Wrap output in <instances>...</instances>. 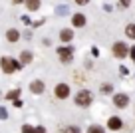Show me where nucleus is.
<instances>
[{
  "instance_id": "obj_6",
  "label": "nucleus",
  "mask_w": 135,
  "mask_h": 133,
  "mask_svg": "<svg viewBox=\"0 0 135 133\" xmlns=\"http://www.w3.org/2000/svg\"><path fill=\"white\" fill-rule=\"evenodd\" d=\"M121 119H119V117H111L109 121H107V127L109 129H113V131H117V129H121Z\"/></svg>"
},
{
  "instance_id": "obj_5",
  "label": "nucleus",
  "mask_w": 135,
  "mask_h": 133,
  "mask_svg": "<svg viewBox=\"0 0 135 133\" xmlns=\"http://www.w3.org/2000/svg\"><path fill=\"white\" fill-rule=\"evenodd\" d=\"M68 93H70V87H68L66 83H60V86H56V96H58L60 99L68 97Z\"/></svg>"
},
{
  "instance_id": "obj_25",
  "label": "nucleus",
  "mask_w": 135,
  "mask_h": 133,
  "mask_svg": "<svg viewBox=\"0 0 135 133\" xmlns=\"http://www.w3.org/2000/svg\"><path fill=\"white\" fill-rule=\"evenodd\" d=\"M121 4H129V0H121Z\"/></svg>"
},
{
  "instance_id": "obj_14",
  "label": "nucleus",
  "mask_w": 135,
  "mask_h": 133,
  "mask_svg": "<svg viewBox=\"0 0 135 133\" xmlns=\"http://www.w3.org/2000/svg\"><path fill=\"white\" fill-rule=\"evenodd\" d=\"M28 8L30 10H38L40 8V0H28Z\"/></svg>"
},
{
  "instance_id": "obj_20",
  "label": "nucleus",
  "mask_w": 135,
  "mask_h": 133,
  "mask_svg": "<svg viewBox=\"0 0 135 133\" xmlns=\"http://www.w3.org/2000/svg\"><path fill=\"white\" fill-rule=\"evenodd\" d=\"M101 92H105V93L111 92V86H103V87H101Z\"/></svg>"
},
{
  "instance_id": "obj_11",
  "label": "nucleus",
  "mask_w": 135,
  "mask_h": 133,
  "mask_svg": "<svg viewBox=\"0 0 135 133\" xmlns=\"http://www.w3.org/2000/svg\"><path fill=\"white\" fill-rule=\"evenodd\" d=\"M72 36H74L72 30H62V34H60V38H62L64 42H70V40H72Z\"/></svg>"
},
{
  "instance_id": "obj_19",
  "label": "nucleus",
  "mask_w": 135,
  "mask_h": 133,
  "mask_svg": "<svg viewBox=\"0 0 135 133\" xmlns=\"http://www.w3.org/2000/svg\"><path fill=\"white\" fill-rule=\"evenodd\" d=\"M34 133H46V129H44V127H36V129H34Z\"/></svg>"
},
{
  "instance_id": "obj_10",
  "label": "nucleus",
  "mask_w": 135,
  "mask_h": 133,
  "mask_svg": "<svg viewBox=\"0 0 135 133\" xmlns=\"http://www.w3.org/2000/svg\"><path fill=\"white\" fill-rule=\"evenodd\" d=\"M72 22H74V26H84L85 18H84V14H76V16L72 18Z\"/></svg>"
},
{
  "instance_id": "obj_21",
  "label": "nucleus",
  "mask_w": 135,
  "mask_h": 133,
  "mask_svg": "<svg viewBox=\"0 0 135 133\" xmlns=\"http://www.w3.org/2000/svg\"><path fill=\"white\" fill-rule=\"evenodd\" d=\"M6 115H8V113H6V109H4V107H0V117H6Z\"/></svg>"
},
{
  "instance_id": "obj_7",
  "label": "nucleus",
  "mask_w": 135,
  "mask_h": 133,
  "mask_svg": "<svg viewBox=\"0 0 135 133\" xmlns=\"http://www.w3.org/2000/svg\"><path fill=\"white\" fill-rule=\"evenodd\" d=\"M115 105H117V107H125V105H127V101H129V99H127V96H123V93H119V96H115Z\"/></svg>"
},
{
  "instance_id": "obj_12",
  "label": "nucleus",
  "mask_w": 135,
  "mask_h": 133,
  "mask_svg": "<svg viewBox=\"0 0 135 133\" xmlns=\"http://www.w3.org/2000/svg\"><path fill=\"white\" fill-rule=\"evenodd\" d=\"M30 60H32V54H30V52H22V56H20V64H28Z\"/></svg>"
},
{
  "instance_id": "obj_22",
  "label": "nucleus",
  "mask_w": 135,
  "mask_h": 133,
  "mask_svg": "<svg viewBox=\"0 0 135 133\" xmlns=\"http://www.w3.org/2000/svg\"><path fill=\"white\" fill-rule=\"evenodd\" d=\"M88 2H89V0H76V4H81V6L88 4Z\"/></svg>"
},
{
  "instance_id": "obj_8",
  "label": "nucleus",
  "mask_w": 135,
  "mask_h": 133,
  "mask_svg": "<svg viewBox=\"0 0 135 133\" xmlns=\"http://www.w3.org/2000/svg\"><path fill=\"white\" fill-rule=\"evenodd\" d=\"M30 89H32L34 93H42V92H44V82H32Z\"/></svg>"
},
{
  "instance_id": "obj_18",
  "label": "nucleus",
  "mask_w": 135,
  "mask_h": 133,
  "mask_svg": "<svg viewBox=\"0 0 135 133\" xmlns=\"http://www.w3.org/2000/svg\"><path fill=\"white\" fill-rule=\"evenodd\" d=\"M62 133H80V131H78L76 127H66V129H64Z\"/></svg>"
},
{
  "instance_id": "obj_23",
  "label": "nucleus",
  "mask_w": 135,
  "mask_h": 133,
  "mask_svg": "<svg viewBox=\"0 0 135 133\" xmlns=\"http://www.w3.org/2000/svg\"><path fill=\"white\" fill-rule=\"evenodd\" d=\"M131 56H133V62H135V48H131Z\"/></svg>"
},
{
  "instance_id": "obj_1",
  "label": "nucleus",
  "mask_w": 135,
  "mask_h": 133,
  "mask_svg": "<svg viewBox=\"0 0 135 133\" xmlns=\"http://www.w3.org/2000/svg\"><path fill=\"white\" fill-rule=\"evenodd\" d=\"M0 66H2V70H4L6 74H12V72H16L18 68H20V64H18L16 60H12V58H2L0 60Z\"/></svg>"
},
{
  "instance_id": "obj_17",
  "label": "nucleus",
  "mask_w": 135,
  "mask_h": 133,
  "mask_svg": "<svg viewBox=\"0 0 135 133\" xmlns=\"http://www.w3.org/2000/svg\"><path fill=\"white\" fill-rule=\"evenodd\" d=\"M22 133H34V127H30V125H24V127H22Z\"/></svg>"
},
{
  "instance_id": "obj_24",
  "label": "nucleus",
  "mask_w": 135,
  "mask_h": 133,
  "mask_svg": "<svg viewBox=\"0 0 135 133\" xmlns=\"http://www.w3.org/2000/svg\"><path fill=\"white\" fill-rule=\"evenodd\" d=\"M14 2H16V4H22V2H26V0H14Z\"/></svg>"
},
{
  "instance_id": "obj_2",
  "label": "nucleus",
  "mask_w": 135,
  "mask_h": 133,
  "mask_svg": "<svg viewBox=\"0 0 135 133\" xmlns=\"http://www.w3.org/2000/svg\"><path fill=\"white\" fill-rule=\"evenodd\" d=\"M76 103L81 105V107H88V105L91 103V93L89 92H80L76 96Z\"/></svg>"
},
{
  "instance_id": "obj_15",
  "label": "nucleus",
  "mask_w": 135,
  "mask_h": 133,
  "mask_svg": "<svg viewBox=\"0 0 135 133\" xmlns=\"http://www.w3.org/2000/svg\"><path fill=\"white\" fill-rule=\"evenodd\" d=\"M88 133H103V129H101L99 125H93V127L88 129Z\"/></svg>"
},
{
  "instance_id": "obj_13",
  "label": "nucleus",
  "mask_w": 135,
  "mask_h": 133,
  "mask_svg": "<svg viewBox=\"0 0 135 133\" xmlns=\"http://www.w3.org/2000/svg\"><path fill=\"white\" fill-rule=\"evenodd\" d=\"M125 34L135 40V24H129V26H127V28H125Z\"/></svg>"
},
{
  "instance_id": "obj_16",
  "label": "nucleus",
  "mask_w": 135,
  "mask_h": 133,
  "mask_svg": "<svg viewBox=\"0 0 135 133\" xmlns=\"http://www.w3.org/2000/svg\"><path fill=\"white\" fill-rule=\"evenodd\" d=\"M18 96H20V89H12V92L8 93V99H16Z\"/></svg>"
},
{
  "instance_id": "obj_4",
  "label": "nucleus",
  "mask_w": 135,
  "mask_h": 133,
  "mask_svg": "<svg viewBox=\"0 0 135 133\" xmlns=\"http://www.w3.org/2000/svg\"><path fill=\"white\" fill-rule=\"evenodd\" d=\"M58 56H60L62 62H70V60H72V48H60Z\"/></svg>"
},
{
  "instance_id": "obj_9",
  "label": "nucleus",
  "mask_w": 135,
  "mask_h": 133,
  "mask_svg": "<svg viewBox=\"0 0 135 133\" xmlns=\"http://www.w3.org/2000/svg\"><path fill=\"white\" fill-rule=\"evenodd\" d=\"M6 38H8V40L10 42H16L18 40V38H20V32H18V30H8V32H6Z\"/></svg>"
},
{
  "instance_id": "obj_3",
  "label": "nucleus",
  "mask_w": 135,
  "mask_h": 133,
  "mask_svg": "<svg viewBox=\"0 0 135 133\" xmlns=\"http://www.w3.org/2000/svg\"><path fill=\"white\" fill-rule=\"evenodd\" d=\"M127 54V46L123 44V42H117L113 46V56H117V58H123V56Z\"/></svg>"
}]
</instances>
